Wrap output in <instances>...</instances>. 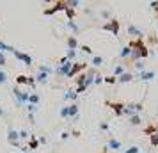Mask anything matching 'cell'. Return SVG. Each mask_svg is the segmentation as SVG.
<instances>
[{
    "label": "cell",
    "mask_w": 158,
    "mask_h": 153,
    "mask_svg": "<svg viewBox=\"0 0 158 153\" xmlns=\"http://www.w3.org/2000/svg\"><path fill=\"white\" fill-rule=\"evenodd\" d=\"M128 121L131 126H139V125L142 123V117H140V114H133V116L128 117Z\"/></svg>",
    "instance_id": "cell-15"
},
{
    "label": "cell",
    "mask_w": 158,
    "mask_h": 153,
    "mask_svg": "<svg viewBox=\"0 0 158 153\" xmlns=\"http://www.w3.org/2000/svg\"><path fill=\"white\" fill-rule=\"evenodd\" d=\"M68 46H69V50H77L78 48V39H77V36L68 37Z\"/></svg>",
    "instance_id": "cell-16"
},
{
    "label": "cell",
    "mask_w": 158,
    "mask_h": 153,
    "mask_svg": "<svg viewBox=\"0 0 158 153\" xmlns=\"http://www.w3.org/2000/svg\"><path fill=\"white\" fill-rule=\"evenodd\" d=\"M128 34L130 36H137V39H140L142 37V30L135 27V25H128Z\"/></svg>",
    "instance_id": "cell-12"
},
{
    "label": "cell",
    "mask_w": 158,
    "mask_h": 153,
    "mask_svg": "<svg viewBox=\"0 0 158 153\" xmlns=\"http://www.w3.org/2000/svg\"><path fill=\"white\" fill-rule=\"evenodd\" d=\"M84 91H87V87H85V86H80V87H77V89H75V93H77V95H78V93H84Z\"/></svg>",
    "instance_id": "cell-37"
},
{
    "label": "cell",
    "mask_w": 158,
    "mask_h": 153,
    "mask_svg": "<svg viewBox=\"0 0 158 153\" xmlns=\"http://www.w3.org/2000/svg\"><path fill=\"white\" fill-rule=\"evenodd\" d=\"M103 82H107V84H115V77H103Z\"/></svg>",
    "instance_id": "cell-32"
},
{
    "label": "cell",
    "mask_w": 158,
    "mask_h": 153,
    "mask_svg": "<svg viewBox=\"0 0 158 153\" xmlns=\"http://www.w3.org/2000/svg\"><path fill=\"white\" fill-rule=\"evenodd\" d=\"M124 153H140V148H139V146H130Z\"/></svg>",
    "instance_id": "cell-29"
},
{
    "label": "cell",
    "mask_w": 158,
    "mask_h": 153,
    "mask_svg": "<svg viewBox=\"0 0 158 153\" xmlns=\"http://www.w3.org/2000/svg\"><path fill=\"white\" fill-rule=\"evenodd\" d=\"M82 52L87 53V55H93V48H91L89 45H84V46H82Z\"/></svg>",
    "instance_id": "cell-30"
},
{
    "label": "cell",
    "mask_w": 158,
    "mask_h": 153,
    "mask_svg": "<svg viewBox=\"0 0 158 153\" xmlns=\"http://www.w3.org/2000/svg\"><path fill=\"white\" fill-rule=\"evenodd\" d=\"M71 68H73V62L71 61H68V62H64L60 68H57V75H60V77H68V73H69Z\"/></svg>",
    "instance_id": "cell-8"
},
{
    "label": "cell",
    "mask_w": 158,
    "mask_h": 153,
    "mask_svg": "<svg viewBox=\"0 0 158 153\" xmlns=\"http://www.w3.org/2000/svg\"><path fill=\"white\" fill-rule=\"evenodd\" d=\"M64 98H66V100H73V102H75V100H77V93L69 89V91H68V93L64 95Z\"/></svg>",
    "instance_id": "cell-23"
},
{
    "label": "cell",
    "mask_w": 158,
    "mask_h": 153,
    "mask_svg": "<svg viewBox=\"0 0 158 153\" xmlns=\"http://www.w3.org/2000/svg\"><path fill=\"white\" fill-rule=\"evenodd\" d=\"M29 103L37 107V103H39V95H37V93H30L29 95Z\"/></svg>",
    "instance_id": "cell-19"
},
{
    "label": "cell",
    "mask_w": 158,
    "mask_h": 153,
    "mask_svg": "<svg viewBox=\"0 0 158 153\" xmlns=\"http://www.w3.org/2000/svg\"><path fill=\"white\" fill-rule=\"evenodd\" d=\"M144 132H146V134H148V135L151 137V135H155V134H156V126H148V128H146Z\"/></svg>",
    "instance_id": "cell-26"
},
{
    "label": "cell",
    "mask_w": 158,
    "mask_h": 153,
    "mask_svg": "<svg viewBox=\"0 0 158 153\" xmlns=\"http://www.w3.org/2000/svg\"><path fill=\"white\" fill-rule=\"evenodd\" d=\"M7 141L11 146H20V135H18V132L15 128H9L7 132Z\"/></svg>",
    "instance_id": "cell-6"
},
{
    "label": "cell",
    "mask_w": 158,
    "mask_h": 153,
    "mask_svg": "<svg viewBox=\"0 0 158 153\" xmlns=\"http://www.w3.org/2000/svg\"><path fill=\"white\" fill-rule=\"evenodd\" d=\"M85 79H87L85 73H80L78 77H77V84H78V87L80 86H85Z\"/></svg>",
    "instance_id": "cell-21"
},
{
    "label": "cell",
    "mask_w": 158,
    "mask_h": 153,
    "mask_svg": "<svg viewBox=\"0 0 158 153\" xmlns=\"http://www.w3.org/2000/svg\"><path fill=\"white\" fill-rule=\"evenodd\" d=\"M135 68H137V70H140V71H144V64L140 62V61H137V62H135Z\"/></svg>",
    "instance_id": "cell-38"
},
{
    "label": "cell",
    "mask_w": 158,
    "mask_h": 153,
    "mask_svg": "<svg viewBox=\"0 0 158 153\" xmlns=\"http://www.w3.org/2000/svg\"><path fill=\"white\" fill-rule=\"evenodd\" d=\"M18 135H20V139H29L30 137L29 134H27V130H20L18 132Z\"/></svg>",
    "instance_id": "cell-34"
},
{
    "label": "cell",
    "mask_w": 158,
    "mask_h": 153,
    "mask_svg": "<svg viewBox=\"0 0 158 153\" xmlns=\"http://www.w3.org/2000/svg\"><path fill=\"white\" fill-rule=\"evenodd\" d=\"M100 128H101L103 132H107V130H108V123H101V125H100Z\"/></svg>",
    "instance_id": "cell-40"
},
{
    "label": "cell",
    "mask_w": 158,
    "mask_h": 153,
    "mask_svg": "<svg viewBox=\"0 0 158 153\" xmlns=\"http://www.w3.org/2000/svg\"><path fill=\"white\" fill-rule=\"evenodd\" d=\"M139 79H140L142 82H149V80L155 79V71H148V70H144V71L139 73Z\"/></svg>",
    "instance_id": "cell-9"
},
{
    "label": "cell",
    "mask_w": 158,
    "mask_h": 153,
    "mask_svg": "<svg viewBox=\"0 0 158 153\" xmlns=\"http://www.w3.org/2000/svg\"><path fill=\"white\" fill-rule=\"evenodd\" d=\"M0 84L2 86L7 84V75H6V71H2V70H0Z\"/></svg>",
    "instance_id": "cell-27"
},
{
    "label": "cell",
    "mask_w": 158,
    "mask_h": 153,
    "mask_svg": "<svg viewBox=\"0 0 158 153\" xmlns=\"http://www.w3.org/2000/svg\"><path fill=\"white\" fill-rule=\"evenodd\" d=\"M66 57H68V61H71V62H73V59L77 57V50H69V52H68V55H66Z\"/></svg>",
    "instance_id": "cell-31"
},
{
    "label": "cell",
    "mask_w": 158,
    "mask_h": 153,
    "mask_svg": "<svg viewBox=\"0 0 158 153\" xmlns=\"http://www.w3.org/2000/svg\"><path fill=\"white\" fill-rule=\"evenodd\" d=\"M101 29H103V30H110L114 36H117V34H119V22H117V20L114 18V20H110L108 23H105Z\"/></svg>",
    "instance_id": "cell-4"
},
{
    "label": "cell",
    "mask_w": 158,
    "mask_h": 153,
    "mask_svg": "<svg viewBox=\"0 0 158 153\" xmlns=\"http://www.w3.org/2000/svg\"><path fill=\"white\" fill-rule=\"evenodd\" d=\"M60 117H64V119H69V107H68V105L60 109Z\"/></svg>",
    "instance_id": "cell-22"
},
{
    "label": "cell",
    "mask_w": 158,
    "mask_h": 153,
    "mask_svg": "<svg viewBox=\"0 0 158 153\" xmlns=\"http://www.w3.org/2000/svg\"><path fill=\"white\" fill-rule=\"evenodd\" d=\"M29 146L32 148V150H36L37 146H39V141H36V139H34V135H30V142H29Z\"/></svg>",
    "instance_id": "cell-25"
},
{
    "label": "cell",
    "mask_w": 158,
    "mask_h": 153,
    "mask_svg": "<svg viewBox=\"0 0 158 153\" xmlns=\"http://www.w3.org/2000/svg\"><path fill=\"white\" fill-rule=\"evenodd\" d=\"M0 116H6V110L2 109V107H0Z\"/></svg>",
    "instance_id": "cell-42"
},
{
    "label": "cell",
    "mask_w": 158,
    "mask_h": 153,
    "mask_svg": "<svg viewBox=\"0 0 158 153\" xmlns=\"http://www.w3.org/2000/svg\"><path fill=\"white\" fill-rule=\"evenodd\" d=\"M123 73H126V68H124L123 64H119V66L114 68V77H121Z\"/></svg>",
    "instance_id": "cell-20"
},
{
    "label": "cell",
    "mask_w": 158,
    "mask_h": 153,
    "mask_svg": "<svg viewBox=\"0 0 158 153\" xmlns=\"http://www.w3.org/2000/svg\"><path fill=\"white\" fill-rule=\"evenodd\" d=\"M68 137H69V132H62V134H60V139H62V141H66Z\"/></svg>",
    "instance_id": "cell-39"
},
{
    "label": "cell",
    "mask_w": 158,
    "mask_h": 153,
    "mask_svg": "<svg viewBox=\"0 0 158 153\" xmlns=\"http://www.w3.org/2000/svg\"><path fill=\"white\" fill-rule=\"evenodd\" d=\"M107 150H114V151H117V150H121V142H119L117 139L110 137L108 139V144H107Z\"/></svg>",
    "instance_id": "cell-11"
},
{
    "label": "cell",
    "mask_w": 158,
    "mask_h": 153,
    "mask_svg": "<svg viewBox=\"0 0 158 153\" xmlns=\"http://www.w3.org/2000/svg\"><path fill=\"white\" fill-rule=\"evenodd\" d=\"M119 57H121V59H128V57H131V48H130V46H123L121 52H119Z\"/></svg>",
    "instance_id": "cell-17"
},
{
    "label": "cell",
    "mask_w": 158,
    "mask_h": 153,
    "mask_svg": "<svg viewBox=\"0 0 158 153\" xmlns=\"http://www.w3.org/2000/svg\"><path fill=\"white\" fill-rule=\"evenodd\" d=\"M4 66H6V55L2 53V55H0V70H2Z\"/></svg>",
    "instance_id": "cell-36"
},
{
    "label": "cell",
    "mask_w": 158,
    "mask_h": 153,
    "mask_svg": "<svg viewBox=\"0 0 158 153\" xmlns=\"http://www.w3.org/2000/svg\"><path fill=\"white\" fill-rule=\"evenodd\" d=\"M87 64L85 62H77V64H73V68L69 70V73H68V79H73V77H78V73L82 71V70H85Z\"/></svg>",
    "instance_id": "cell-5"
},
{
    "label": "cell",
    "mask_w": 158,
    "mask_h": 153,
    "mask_svg": "<svg viewBox=\"0 0 158 153\" xmlns=\"http://www.w3.org/2000/svg\"><path fill=\"white\" fill-rule=\"evenodd\" d=\"M69 119H77L78 117V105L77 103H69Z\"/></svg>",
    "instance_id": "cell-13"
},
{
    "label": "cell",
    "mask_w": 158,
    "mask_h": 153,
    "mask_svg": "<svg viewBox=\"0 0 158 153\" xmlns=\"http://www.w3.org/2000/svg\"><path fill=\"white\" fill-rule=\"evenodd\" d=\"M48 75H50V71H39L37 77H34L36 79V84H46L48 82Z\"/></svg>",
    "instance_id": "cell-10"
},
{
    "label": "cell",
    "mask_w": 158,
    "mask_h": 153,
    "mask_svg": "<svg viewBox=\"0 0 158 153\" xmlns=\"http://www.w3.org/2000/svg\"><path fill=\"white\" fill-rule=\"evenodd\" d=\"M91 64H93L94 68L101 66V64H103V57H101V55H93V59H91Z\"/></svg>",
    "instance_id": "cell-18"
},
{
    "label": "cell",
    "mask_w": 158,
    "mask_h": 153,
    "mask_svg": "<svg viewBox=\"0 0 158 153\" xmlns=\"http://www.w3.org/2000/svg\"><path fill=\"white\" fill-rule=\"evenodd\" d=\"M0 55H2V50H0Z\"/></svg>",
    "instance_id": "cell-43"
},
{
    "label": "cell",
    "mask_w": 158,
    "mask_h": 153,
    "mask_svg": "<svg viewBox=\"0 0 158 153\" xmlns=\"http://www.w3.org/2000/svg\"><path fill=\"white\" fill-rule=\"evenodd\" d=\"M107 105L115 112V116H123V114H124V107H126V105H123V103H119V102H107Z\"/></svg>",
    "instance_id": "cell-7"
},
{
    "label": "cell",
    "mask_w": 158,
    "mask_h": 153,
    "mask_svg": "<svg viewBox=\"0 0 158 153\" xmlns=\"http://www.w3.org/2000/svg\"><path fill=\"white\" fill-rule=\"evenodd\" d=\"M101 16L103 18H110V11H101Z\"/></svg>",
    "instance_id": "cell-41"
},
{
    "label": "cell",
    "mask_w": 158,
    "mask_h": 153,
    "mask_svg": "<svg viewBox=\"0 0 158 153\" xmlns=\"http://www.w3.org/2000/svg\"><path fill=\"white\" fill-rule=\"evenodd\" d=\"M66 15H68V22H73V18H75V9L66 7Z\"/></svg>",
    "instance_id": "cell-24"
},
{
    "label": "cell",
    "mask_w": 158,
    "mask_h": 153,
    "mask_svg": "<svg viewBox=\"0 0 158 153\" xmlns=\"http://www.w3.org/2000/svg\"><path fill=\"white\" fill-rule=\"evenodd\" d=\"M128 46L131 48V59H142V57H148L149 55V50L144 45L142 37L140 39H135V41H130Z\"/></svg>",
    "instance_id": "cell-1"
},
{
    "label": "cell",
    "mask_w": 158,
    "mask_h": 153,
    "mask_svg": "<svg viewBox=\"0 0 158 153\" xmlns=\"http://www.w3.org/2000/svg\"><path fill=\"white\" fill-rule=\"evenodd\" d=\"M13 95H15V98H16L18 103H29V95L30 93H25V91H22V89L15 87L13 89Z\"/></svg>",
    "instance_id": "cell-3"
},
{
    "label": "cell",
    "mask_w": 158,
    "mask_h": 153,
    "mask_svg": "<svg viewBox=\"0 0 158 153\" xmlns=\"http://www.w3.org/2000/svg\"><path fill=\"white\" fill-rule=\"evenodd\" d=\"M68 27H69V29H71L73 30V32H75V34H77V32H78V25H77V23H75V22H68Z\"/></svg>",
    "instance_id": "cell-28"
},
{
    "label": "cell",
    "mask_w": 158,
    "mask_h": 153,
    "mask_svg": "<svg viewBox=\"0 0 158 153\" xmlns=\"http://www.w3.org/2000/svg\"><path fill=\"white\" fill-rule=\"evenodd\" d=\"M131 80H133V75H131V73H130V71L123 73L121 77L117 79V82H119V84H126V82H131Z\"/></svg>",
    "instance_id": "cell-14"
},
{
    "label": "cell",
    "mask_w": 158,
    "mask_h": 153,
    "mask_svg": "<svg viewBox=\"0 0 158 153\" xmlns=\"http://www.w3.org/2000/svg\"><path fill=\"white\" fill-rule=\"evenodd\" d=\"M151 146H158V132L155 135H151Z\"/></svg>",
    "instance_id": "cell-33"
},
{
    "label": "cell",
    "mask_w": 158,
    "mask_h": 153,
    "mask_svg": "<svg viewBox=\"0 0 158 153\" xmlns=\"http://www.w3.org/2000/svg\"><path fill=\"white\" fill-rule=\"evenodd\" d=\"M94 84H96V86L103 84V77H101V75H96V77H94Z\"/></svg>",
    "instance_id": "cell-35"
},
{
    "label": "cell",
    "mask_w": 158,
    "mask_h": 153,
    "mask_svg": "<svg viewBox=\"0 0 158 153\" xmlns=\"http://www.w3.org/2000/svg\"><path fill=\"white\" fill-rule=\"evenodd\" d=\"M13 55H15L18 61H22L25 66H32V64H34V59L30 57L29 53H23V52H20V50H16V48H15V50H13Z\"/></svg>",
    "instance_id": "cell-2"
}]
</instances>
